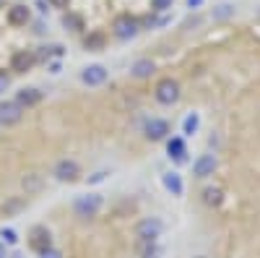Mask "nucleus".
I'll return each mask as SVG.
<instances>
[{"instance_id": "f257e3e1", "label": "nucleus", "mask_w": 260, "mask_h": 258, "mask_svg": "<svg viewBox=\"0 0 260 258\" xmlns=\"http://www.w3.org/2000/svg\"><path fill=\"white\" fill-rule=\"evenodd\" d=\"M102 204H104V198L99 196V193H86V196H78L76 198L73 211H76V217H81V219H91V217H96V214H99Z\"/></svg>"}, {"instance_id": "f03ea898", "label": "nucleus", "mask_w": 260, "mask_h": 258, "mask_svg": "<svg viewBox=\"0 0 260 258\" xmlns=\"http://www.w3.org/2000/svg\"><path fill=\"white\" fill-rule=\"evenodd\" d=\"M161 232H164V224H161V219H156V217L141 219V222L136 224V238H138V243H156V240L161 238Z\"/></svg>"}, {"instance_id": "7ed1b4c3", "label": "nucleus", "mask_w": 260, "mask_h": 258, "mask_svg": "<svg viewBox=\"0 0 260 258\" xmlns=\"http://www.w3.org/2000/svg\"><path fill=\"white\" fill-rule=\"evenodd\" d=\"M154 97H156L159 104H167V107L175 104L180 99V83L175 78H161L156 83V89H154Z\"/></svg>"}, {"instance_id": "20e7f679", "label": "nucleus", "mask_w": 260, "mask_h": 258, "mask_svg": "<svg viewBox=\"0 0 260 258\" xmlns=\"http://www.w3.org/2000/svg\"><path fill=\"white\" fill-rule=\"evenodd\" d=\"M29 248L34 250V253H45V250H50L52 248V235H50V230L47 227H42V224H37V227H31V232H29Z\"/></svg>"}, {"instance_id": "39448f33", "label": "nucleus", "mask_w": 260, "mask_h": 258, "mask_svg": "<svg viewBox=\"0 0 260 258\" xmlns=\"http://www.w3.org/2000/svg\"><path fill=\"white\" fill-rule=\"evenodd\" d=\"M52 175H55V180H60V183H73V180H78V175H81V167H78V162H73V159H60V162L55 164V169H52Z\"/></svg>"}, {"instance_id": "423d86ee", "label": "nucleus", "mask_w": 260, "mask_h": 258, "mask_svg": "<svg viewBox=\"0 0 260 258\" xmlns=\"http://www.w3.org/2000/svg\"><path fill=\"white\" fill-rule=\"evenodd\" d=\"M112 32H115L117 39H133L141 32V26H138V21L133 16H120V18H115Z\"/></svg>"}, {"instance_id": "0eeeda50", "label": "nucleus", "mask_w": 260, "mask_h": 258, "mask_svg": "<svg viewBox=\"0 0 260 258\" xmlns=\"http://www.w3.org/2000/svg\"><path fill=\"white\" fill-rule=\"evenodd\" d=\"M24 118V107L16 104V102H0V128H8V125H16Z\"/></svg>"}, {"instance_id": "6e6552de", "label": "nucleus", "mask_w": 260, "mask_h": 258, "mask_svg": "<svg viewBox=\"0 0 260 258\" xmlns=\"http://www.w3.org/2000/svg\"><path fill=\"white\" fill-rule=\"evenodd\" d=\"M216 167H219V159H216L213 154H201L198 159H195V164H192V175L203 180V178L213 175Z\"/></svg>"}, {"instance_id": "1a4fd4ad", "label": "nucleus", "mask_w": 260, "mask_h": 258, "mask_svg": "<svg viewBox=\"0 0 260 258\" xmlns=\"http://www.w3.org/2000/svg\"><path fill=\"white\" fill-rule=\"evenodd\" d=\"M143 133H146L148 141H161V138H167V133H169V123L161 120V118H151V120L143 125Z\"/></svg>"}, {"instance_id": "9d476101", "label": "nucleus", "mask_w": 260, "mask_h": 258, "mask_svg": "<svg viewBox=\"0 0 260 258\" xmlns=\"http://www.w3.org/2000/svg\"><path fill=\"white\" fill-rule=\"evenodd\" d=\"M81 81L86 83V86H102L104 81H107V68L104 66H89V68H83L81 71Z\"/></svg>"}, {"instance_id": "9b49d317", "label": "nucleus", "mask_w": 260, "mask_h": 258, "mask_svg": "<svg viewBox=\"0 0 260 258\" xmlns=\"http://www.w3.org/2000/svg\"><path fill=\"white\" fill-rule=\"evenodd\" d=\"M161 183H164V188L172 193V196H182V193H185V183H182V178L177 175V172H164V175H161Z\"/></svg>"}, {"instance_id": "f8f14e48", "label": "nucleus", "mask_w": 260, "mask_h": 258, "mask_svg": "<svg viewBox=\"0 0 260 258\" xmlns=\"http://www.w3.org/2000/svg\"><path fill=\"white\" fill-rule=\"evenodd\" d=\"M31 66H34V55L31 52H16L13 55V60H11V71H16V73H26V71H31Z\"/></svg>"}, {"instance_id": "ddd939ff", "label": "nucleus", "mask_w": 260, "mask_h": 258, "mask_svg": "<svg viewBox=\"0 0 260 258\" xmlns=\"http://www.w3.org/2000/svg\"><path fill=\"white\" fill-rule=\"evenodd\" d=\"M167 152H169V159H175L177 164H182V162L187 159V157H185V154H187L185 138H180V136H177V138H172V141L167 144Z\"/></svg>"}, {"instance_id": "4468645a", "label": "nucleus", "mask_w": 260, "mask_h": 258, "mask_svg": "<svg viewBox=\"0 0 260 258\" xmlns=\"http://www.w3.org/2000/svg\"><path fill=\"white\" fill-rule=\"evenodd\" d=\"M39 102H42V92H39V89H31V86H29V89H21V92L16 94V104H21L24 110H26V107L39 104Z\"/></svg>"}, {"instance_id": "2eb2a0df", "label": "nucleus", "mask_w": 260, "mask_h": 258, "mask_svg": "<svg viewBox=\"0 0 260 258\" xmlns=\"http://www.w3.org/2000/svg\"><path fill=\"white\" fill-rule=\"evenodd\" d=\"M26 21H29V8L26 6H13L8 11V24L11 26H26Z\"/></svg>"}, {"instance_id": "dca6fc26", "label": "nucleus", "mask_w": 260, "mask_h": 258, "mask_svg": "<svg viewBox=\"0 0 260 258\" xmlns=\"http://www.w3.org/2000/svg\"><path fill=\"white\" fill-rule=\"evenodd\" d=\"M154 71H156L154 60H138L136 66H133V71H130V73H133L136 78H148V76L154 73Z\"/></svg>"}, {"instance_id": "f3484780", "label": "nucleus", "mask_w": 260, "mask_h": 258, "mask_svg": "<svg viewBox=\"0 0 260 258\" xmlns=\"http://www.w3.org/2000/svg\"><path fill=\"white\" fill-rule=\"evenodd\" d=\"M138 255L141 258H161V248L159 243H138Z\"/></svg>"}, {"instance_id": "a211bd4d", "label": "nucleus", "mask_w": 260, "mask_h": 258, "mask_svg": "<svg viewBox=\"0 0 260 258\" xmlns=\"http://www.w3.org/2000/svg\"><path fill=\"white\" fill-rule=\"evenodd\" d=\"M198 128H201V115L198 112H190L185 118V123H182V133L185 136H195V133H198Z\"/></svg>"}, {"instance_id": "6ab92c4d", "label": "nucleus", "mask_w": 260, "mask_h": 258, "mask_svg": "<svg viewBox=\"0 0 260 258\" xmlns=\"http://www.w3.org/2000/svg\"><path fill=\"white\" fill-rule=\"evenodd\" d=\"M62 26L71 29V32H81V29H83V18H81L78 13H65V16H62Z\"/></svg>"}, {"instance_id": "aec40b11", "label": "nucleus", "mask_w": 260, "mask_h": 258, "mask_svg": "<svg viewBox=\"0 0 260 258\" xmlns=\"http://www.w3.org/2000/svg\"><path fill=\"white\" fill-rule=\"evenodd\" d=\"M203 201H206L208 206H219V204L224 201V196H221L219 188H206V190H203Z\"/></svg>"}, {"instance_id": "412c9836", "label": "nucleus", "mask_w": 260, "mask_h": 258, "mask_svg": "<svg viewBox=\"0 0 260 258\" xmlns=\"http://www.w3.org/2000/svg\"><path fill=\"white\" fill-rule=\"evenodd\" d=\"M0 238H3V245H16L18 243V232L11 230V227H3L0 230Z\"/></svg>"}, {"instance_id": "4be33fe9", "label": "nucleus", "mask_w": 260, "mask_h": 258, "mask_svg": "<svg viewBox=\"0 0 260 258\" xmlns=\"http://www.w3.org/2000/svg\"><path fill=\"white\" fill-rule=\"evenodd\" d=\"M102 45H104V37H102V34L86 37V50H102Z\"/></svg>"}, {"instance_id": "5701e85b", "label": "nucleus", "mask_w": 260, "mask_h": 258, "mask_svg": "<svg viewBox=\"0 0 260 258\" xmlns=\"http://www.w3.org/2000/svg\"><path fill=\"white\" fill-rule=\"evenodd\" d=\"M39 185H42V178H39V175H26V178H24V188H26V190H37Z\"/></svg>"}, {"instance_id": "b1692460", "label": "nucleus", "mask_w": 260, "mask_h": 258, "mask_svg": "<svg viewBox=\"0 0 260 258\" xmlns=\"http://www.w3.org/2000/svg\"><path fill=\"white\" fill-rule=\"evenodd\" d=\"M172 3H175V0H151V8L154 11H167V8H172Z\"/></svg>"}, {"instance_id": "393cba45", "label": "nucleus", "mask_w": 260, "mask_h": 258, "mask_svg": "<svg viewBox=\"0 0 260 258\" xmlns=\"http://www.w3.org/2000/svg\"><path fill=\"white\" fill-rule=\"evenodd\" d=\"M219 8H221V11H216V16H219V18H226V16L234 13V6H229V3H226V6H219Z\"/></svg>"}, {"instance_id": "a878e982", "label": "nucleus", "mask_w": 260, "mask_h": 258, "mask_svg": "<svg viewBox=\"0 0 260 258\" xmlns=\"http://www.w3.org/2000/svg\"><path fill=\"white\" fill-rule=\"evenodd\" d=\"M47 3H50L52 8H68V3H71V0H47Z\"/></svg>"}, {"instance_id": "bb28decb", "label": "nucleus", "mask_w": 260, "mask_h": 258, "mask_svg": "<svg viewBox=\"0 0 260 258\" xmlns=\"http://www.w3.org/2000/svg\"><path fill=\"white\" fill-rule=\"evenodd\" d=\"M6 89H8V76L0 73V92H6Z\"/></svg>"}, {"instance_id": "cd10ccee", "label": "nucleus", "mask_w": 260, "mask_h": 258, "mask_svg": "<svg viewBox=\"0 0 260 258\" xmlns=\"http://www.w3.org/2000/svg\"><path fill=\"white\" fill-rule=\"evenodd\" d=\"M42 258H60V253L50 248V250H45V253H42Z\"/></svg>"}, {"instance_id": "c85d7f7f", "label": "nucleus", "mask_w": 260, "mask_h": 258, "mask_svg": "<svg viewBox=\"0 0 260 258\" xmlns=\"http://www.w3.org/2000/svg\"><path fill=\"white\" fill-rule=\"evenodd\" d=\"M107 178V172H96V175L91 178V183H99V180H104Z\"/></svg>"}, {"instance_id": "c756f323", "label": "nucleus", "mask_w": 260, "mask_h": 258, "mask_svg": "<svg viewBox=\"0 0 260 258\" xmlns=\"http://www.w3.org/2000/svg\"><path fill=\"white\" fill-rule=\"evenodd\" d=\"M201 3H203V0H187V6H190V8H198Z\"/></svg>"}, {"instance_id": "7c9ffc66", "label": "nucleus", "mask_w": 260, "mask_h": 258, "mask_svg": "<svg viewBox=\"0 0 260 258\" xmlns=\"http://www.w3.org/2000/svg\"><path fill=\"white\" fill-rule=\"evenodd\" d=\"M0 258H8V255H6V245H3V243H0Z\"/></svg>"}, {"instance_id": "2f4dec72", "label": "nucleus", "mask_w": 260, "mask_h": 258, "mask_svg": "<svg viewBox=\"0 0 260 258\" xmlns=\"http://www.w3.org/2000/svg\"><path fill=\"white\" fill-rule=\"evenodd\" d=\"M198 258H206V255H198Z\"/></svg>"}, {"instance_id": "473e14b6", "label": "nucleus", "mask_w": 260, "mask_h": 258, "mask_svg": "<svg viewBox=\"0 0 260 258\" xmlns=\"http://www.w3.org/2000/svg\"><path fill=\"white\" fill-rule=\"evenodd\" d=\"M0 6H3V0H0Z\"/></svg>"}]
</instances>
